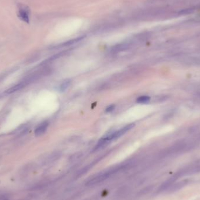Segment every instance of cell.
Instances as JSON below:
<instances>
[{
	"label": "cell",
	"mask_w": 200,
	"mask_h": 200,
	"mask_svg": "<svg viewBox=\"0 0 200 200\" xmlns=\"http://www.w3.org/2000/svg\"><path fill=\"white\" fill-rule=\"evenodd\" d=\"M150 99H151L150 97L148 96H141L137 99V102L141 103V104L146 103L150 101Z\"/></svg>",
	"instance_id": "obj_4"
},
{
	"label": "cell",
	"mask_w": 200,
	"mask_h": 200,
	"mask_svg": "<svg viewBox=\"0 0 200 200\" xmlns=\"http://www.w3.org/2000/svg\"><path fill=\"white\" fill-rule=\"evenodd\" d=\"M49 123L47 121L41 123L35 130V135L36 136H40L42 135L47 130Z\"/></svg>",
	"instance_id": "obj_2"
},
{
	"label": "cell",
	"mask_w": 200,
	"mask_h": 200,
	"mask_svg": "<svg viewBox=\"0 0 200 200\" xmlns=\"http://www.w3.org/2000/svg\"><path fill=\"white\" fill-rule=\"evenodd\" d=\"M19 16L22 20L26 22H29V14L28 12L25 8H21L19 11Z\"/></svg>",
	"instance_id": "obj_3"
},
{
	"label": "cell",
	"mask_w": 200,
	"mask_h": 200,
	"mask_svg": "<svg viewBox=\"0 0 200 200\" xmlns=\"http://www.w3.org/2000/svg\"><path fill=\"white\" fill-rule=\"evenodd\" d=\"M70 84V81H66L64 82L60 87V91H62V92H63V91L66 90Z\"/></svg>",
	"instance_id": "obj_5"
},
{
	"label": "cell",
	"mask_w": 200,
	"mask_h": 200,
	"mask_svg": "<svg viewBox=\"0 0 200 200\" xmlns=\"http://www.w3.org/2000/svg\"><path fill=\"white\" fill-rule=\"evenodd\" d=\"M114 108H115V105H110V106H109L108 107H107L106 108L105 111L106 113H110V112L113 111L114 110Z\"/></svg>",
	"instance_id": "obj_6"
},
{
	"label": "cell",
	"mask_w": 200,
	"mask_h": 200,
	"mask_svg": "<svg viewBox=\"0 0 200 200\" xmlns=\"http://www.w3.org/2000/svg\"><path fill=\"white\" fill-rule=\"evenodd\" d=\"M187 183H188V180H187L178 181V182L174 183L171 186H170V187L168 188L167 190L170 193L176 192L177 191L180 190L183 187H184L187 184Z\"/></svg>",
	"instance_id": "obj_1"
}]
</instances>
